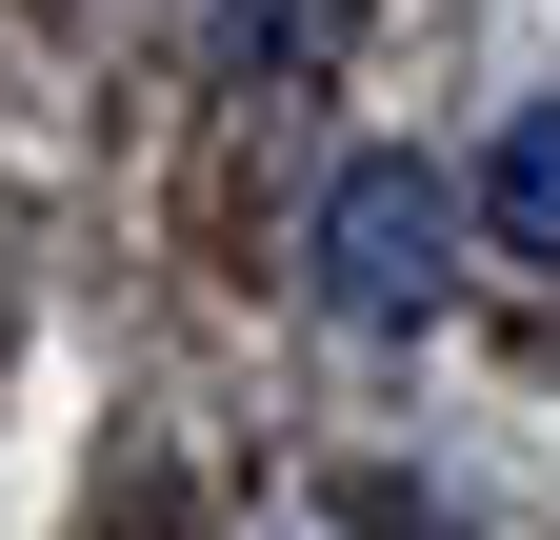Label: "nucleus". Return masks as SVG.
Segmentation results:
<instances>
[{"mask_svg":"<svg viewBox=\"0 0 560 540\" xmlns=\"http://www.w3.org/2000/svg\"><path fill=\"white\" fill-rule=\"evenodd\" d=\"M301 260H320V320H340V341H420L441 281H460V180L420 161V141H361V161L320 180Z\"/></svg>","mask_w":560,"mask_h":540,"instance_id":"obj_1","label":"nucleus"},{"mask_svg":"<svg viewBox=\"0 0 560 540\" xmlns=\"http://www.w3.org/2000/svg\"><path fill=\"white\" fill-rule=\"evenodd\" d=\"M480 240H501V260H560V101L501 120V161H480Z\"/></svg>","mask_w":560,"mask_h":540,"instance_id":"obj_2","label":"nucleus"},{"mask_svg":"<svg viewBox=\"0 0 560 540\" xmlns=\"http://www.w3.org/2000/svg\"><path fill=\"white\" fill-rule=\"evenodd\" d=\"M320 60V0H221V81H301Z\"/></svg>","mask_w":560,"mask_h":540,"instance_id":"obj_3","label":"nucleus"}]
</instances>
